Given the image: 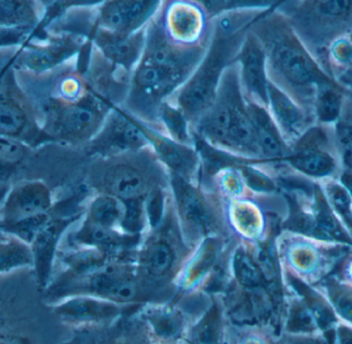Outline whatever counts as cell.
<instances>
[{"mask_svg":"<svg viewBox=\"0 0 352 344\" xmlns=\"http://www.w3.org/2000/svg\"><path fill=\"white\" fill-rule=\"evenodd\" d=\"M334 275L346 285L352 287V250L341 261Z\"/></svg>","mask_w":352,"mask_h":344,"instance_id":"obj_43","label":"cell"},{"mask_svg":"<svg viewBox=\"0 0 352 344\" xmlns=\"http://www.w3.org/2000/svg\"><path fill=\"white\" fill-rule=\"evenodd\" d=\"M144 319L159 338L176 339L184 332V319L170 306H151L144 312Z\"/></svg>","mask_w":352,"mask_h":344,"instance_id":"obj_29","label":"cell"},{"mask_svg":"<svg viewBox=\"0 0 352 344\" xmlns=\"http://www.w3.org/2000/svg\"><path fill=\"white\" fill-rule=\"evenodd\" d=\"M150 147L135 116L115 107L98 133L85 146L90 157H109L136 152Z\"/></svg>","mask_w":352,"mask_h":344,"instance_id":"obj_10","label":"cell"},{"mask_svg":"<svg viewBox=\"0 0 352 344\" xmlns=\"http://www.w3.org/2000/svg\"><path fill=\"white\" fill-rule=\"evenodd\" d=\"M21 47V45H20ZM20 47H6L0 49V72L8 65V62L12 61L16 56V52Z\"/></svg>","mask_w":352,"mask_h":344,"instance_id":"obj_44","label":"cell"},{"mask_svg":"<svg viewBox=\"0 0 352 344\" xmlns=\"http://www.w3.org/2000/svg\"><path fill=\"white\" fill-rule=\"evenodd\" d=\"M82 74L89 88L95 94L113 107L124 105L129 91L132 72L109 61L93 43L90 57Z\"/></svg>","mask_w":352,"mask_h":344,"instance_id":"obj_16","label":"cell"},{"mask_svg":"<svg viewBox=\"0 0 352 344\" xmlns=\"http://www.w3.org/2000/svg\"><path fill=\"white\" fill-rule=\"evenodd\" d=\"M14 58L0 76V136L20 140L32 148L52 140L43 131L36 111L16 83L12 69Z\"/></svg>","mask_w":352,"mask_h":344,"instance_id":"obj_8","label":"cell"},{"mask_svg":"<svg viewBox=\"0 0 352 344\" xmlns=\"http://www.w3.org/2000/svg\"><path fill=\"white\" fill-rule=\"evenodd\" d=\"M94 159L89 182L97 193L113 195L126 201L146 198L157 186H169L168 171L151 147Z\"/></svg>","mask_w":352,"mask_h":344,"instance_id":"obj_3","label":"cell"},{"mask_svg":"<svg viewBox=\"0 0 352 344\" xmlns=\"http://www.w3.org/2000/svg\"><path fill=\"white\" fill-rule=\"evenodd\" d=\"M162 0H107L95 8L96 27L133 34L156 16Z\"/></svg>","mask_w":352,"mask_h":344,"instance_id":"obj_13","label":"cell"},{"mask_svg":"<svg viewBox=\"0 0 352 344\" xmlns=\"http://www.w3.org/2000/svg\"><path fill=\"white\" fill-rule=\"evenodd\" d=\"M157 130H160L175 142L194 147L192 124L170 101H165L159 109Z\"/></svg>","mask_w":352,"mask_h":344,"instance_id":"obj_28","label":"cell"},{"mask_svg":"<svg viewBox=\"0 0 352 344\" xmlns=\"http://www.w3.org/2000/svg\"><path fill=\"white\" fill-rule=\"evenodd\" d=\"M10 236L4 232L3 227H2L1 219H0V241L8 239Z\"/></svg>","mask_w":352,"mask_h":344,"instance_id":"obj_46","label":"cell"},{"mask_svg":"<svg viewBox=\"0 0 352 344\" xmlns=\"http://www.w3.org/2000/svg\"><path fill=\"white\" fill-rule=\"evenodd\" d=\"M52 215H53L52 213H49L28 217V219L3 226V230L8 236L18 238L30 246L33 238L38 233L43 225L51 219Z\"/></svg>","mask_w":352,"mask_h":344,"instance_id":"obj_38","label":"cell"},{"mask_svg":"<svg viewBox=\"0 0 352 344\" xmlns=\"http://www.w3.org/2000/svg\"><path fill=\"white\" fill-rule=\"evenodd\" d=\"M89 39L109 61L133 72L144 52L146 28L123 34L96 27Z\"/></svg>","mask_w":352,"mask_h":344,"instance_id":"obj_23","label":"cell"},{"mask_svg":"<svg viewBox=\"0 0 352 344\" xmlns=\"http://www.w3.org/2000/svg\"><path fill=\"white\" fill-rule=\"evenodd\" d=\"M107 0H54L45 8L43 19L38 26L33 30L34 34L45 32V29L59 19L64 12L72 8H97Z\"/></svg>","mask_w":352,"mask_h":344,"instance_id":"obj_35","label":"cell"},{"mask_svg":"<svg viewBox=\"0 0 352 344\" xmlns=\"http://www.w3.org/2000/svg\"><path fill=\"white\" fill-rule=\"evenodd\" d=\"M335 142L343 171L352 172V94L345 98L338 120L333 125Z\"/></svg>","mask_w":352,"mask_h":344,"instance_id":"obj_32","label":"cell"},{"mask_svg":"<svg viewBox=\"0 0 352 344\" xmlns=\"http://www.w3.org/2000/svg\"><path fill=\"white\" fill-rule=\"evenodd\" d=\"M324 296L339 322L352 328V287L341 281L334 273L314 286Z\"/></svg>","mask_w":352,"mask_h":344,"instance_id":"obj_27","label":"cell"},{"mask_svg":"<svg viewBox=\"0 0 352 344\" xmlns=\"http://www.w3.org/2000/svg\"><path fill=\"white\" fill-rule=\"evenodd\" d=\"M337 80H338L340 84H342L343 86L346 87L352 94V69L339 76L338 78H337Z\"/></svg>","mask_w":352,"mask_h":344,"instance_id":"obj_45","label":"cell"},{"mask_svg":"<svg viewBox=\"0 0 352 344\" xmlns=\"http://www.w3.org/2000/svg\"><path fill=\"white\" fill-rule=\"evenodd\" d=\"M161 231L146 238L138 254V279L148 283H160L170 279L175 275L179 263L178 239L173 238L171 231Z\"/></svg>","mask_w":352,"mask_h":344,"instance_id":"obj_14","label":"cell"},{"mask_svg":"<svg viewBox=\"0 0 352 344\" xmlns=\"http://www.w3.org/2000/svg\"><path fill=\"white\" fill-rule=\"evenodd\" d=\"M10 62H8V63H10ZM6 67H4V68H6ZM4 68H3V70H4ZM3 70H2V72H3ZM2 72H0V76H1Z\"/></svg>","mask_w":352,"mask_h":344,"instance_id":"obj_47","label":"cell"},{"mask_svg":"<svg viewBox=\"0 0 352 344\" xmlns=\"http://www.w3.org/2000/svg\"><path fill=\"white\" fill-rule=\"evenodd\" d=\"M250 29L266 53L269 80L314 115L318 91L337 80L327 74L278 10H265Z\"/></svg>","mask_w":352,"mask_h":344,"instance_id":"obj_1","label":"cell"},{"mask_svg":"<svg viewBox=\"0 0 352 344\" xmlns=\"http://www.w3.org/2000/svg\"><path fill=\"white\" fill-rule=\"evenodd\" d=\"M234 279L245 289L256 290L265 288L266 277L258 261L242 246H238L232 258Z\"/></svg>","mask_w":352,"mask_h":344,"instance_id":"obj_30","label":"cell"},{"mask_svg":"<svg viewBox=\"0 0 352 344\" xmlns=\"http://www.w3.org/2000/svg\"><path fill=\"white\" fill-rule=\"evenodd\" d=\"M140 237L128 235L120 229L107 227L85 217L76 230L68 233L67 244L70 248L85 246L96 248L111 258L117 259L124 250L136 246Z\"/></svg>","mask_w":352,"mask_h":344,"instance_id":"obj_22","label":"cell"},{"mask_svg":"<svg viewBox=\"0 0 352 344\" xmlns=\"http://www.w3.org/2000/svg\"><path fill=\"white\" fill-rule=\"evenodd\" d=\"M236 205L238 207L234 211V215L238 225L248 235L258 237L264 230V219L261 211L252 203L242 202Z\"/></svg>","mask_w":352,"mask_h":344,"instance_id":"obj_39","label":"cell"},{"mask_svg":"<svg viewBox=\"0 0 352 344\" xmlns=\"http://www.w3.org/2000/svg\"><path fill=\"white\" fill-rule=\"evenodd\" d=\"M276 250L283 277L314 287L335 272L352 244L281 230Z\"/></svg>","mask_w":352,"mask_h":344,"instance_id":"obj_5","label":"cell"},{"mask_svg":"<svg viewBox=\"0 0 352 344\" xmlns=\"http://www.w3.org/2000/svg\"><path fill=\"white\" fill-rule=\"evenodd\" d=\"M33 29L0 26V49L20 47L32 34Z\"/></svg>","mask_w":352,"mask_h":344,"instance_id":"obj_41","label":"cell"},{"mask_svg":"<svg viewBox=\"0 0 352 344\" xmlns=\"http://www.w3.org/2000/svg\"><path fill=\"white\" fill-rule=\"evenodd\" d=\"M124 211L123 200L113 195L97 193L89 204L86 217L100 225L120 229Z\"/></svg>","mask_w":352,"mask_h":344,"instance_id":"obj_31","label":"cell"},{"mask_svg":"<svg viewBox=\"0 0 352 344\" xmlns=\"http://www.w3.org/2000/svg\"><path fill=\"white\" fill-rule=\"evenodd\" d=\"M31 147L20 140L0 136V169L22 164L30 154Z\"/></svg>","mask_w":352,"mask_h":344,"instance_id":"obj_37","label":"cell"},{"mask_svg":"<svg viewBox=\"0 0 352 344\" xmlns=\"http://www.w3.org/2000/svg\"><path fill=\"white\" fill-rule=\"evenodd\" d=\"M43 107L41 127L52 140L85 147L98 133L115 107L90 90L76 101L50 97Z\"/></svg>","mask_w":352,"mask_h":344,"instance_id":"obj_6","label":"cell"},{"mask_svg":"<svg viewBox=\"0 0 352 344\" xmlns=\"http://www.w3.org/2000/svg\"><path fill=\"white\" fill-rule=\"evenodd\" d=\"M240 86L246 100L267 107L269 78L266 53L258 37L248 29L235 58Z\"/></svg>","mask_w":352,"mask_h":344,"instance_id":"obj_15","label":"cell"},{"mask_svg":"<svg viewBox=\"0 0 352 344\" xmlns=\"http://www.w3.org/2000/svg\"><path fill=\"white\" fill-rule=\"evenodd\" d=\"M215 256H217V248L214 246V242L206 238L203 244V248H201L194 262H192V265L188 268L186 281L190 285L198 281L200 277H202L203 273L210 268L211 265L214 262Z\"/></svg>","mask_w":352,"mask_h":344,"instance_id":"obj_40","label":"cell"},{"mask_svg":"<svg viewBox=\"0 0 352 344\" xmlns=\"http://www.w3.org/2000/svg\"><path fill=\"white\" fill-rule=\"evenodd\" d=\"M285 164L292 171L314 182L339 178L343 167L335 142L333 126L318 123L311 126L291 144Z\"/></svg>","mask_w":352,"mask_h":344,"instance_id":"obj_7","label":"cell"},{"mask_svg":"<svg viewBox=\"0 0 352 344\" xmlns=\"http://www.w3.org/2000/svg\"><path fill=\"white\" fill-rule=\"evenodd\" d=\"M138 119L148 144L163 166L170 173L199 184L201 176L200 158L195 147L180 144L165 136L160 130Z\"/></svg>","mask_w":352,"mask_h":344,"instance_id":"obj_17","label":"cell"},{"mask_svg":"<svg viewBox=\"0 0 352 344\" xmlns=\"http://www.w3.org/2000/svg\"><path fill=\"white\" fill-rule=\"evenodd\" d=\"M169 173L171 189L180 223L184 226L186 237L198 241L214 232L217 224L207 197L201 191L200 184L186 180L177 174Z\"/></svg>","mask_w":352,"mask_h":344,"instance_id":"obj_11","label":"cell"},{"mask_svg":"<svg viewBox=\"0 0 352 344\" xmlns=\"http://www.w3.org/2000/svg\"><path fill=\"white\" fill-rule=\"evenodd\" d=\"M146 198L131 199L123 201L125 204L123 219L120 224V230L128 235L140 236L142 230L146 227Z\"/></svg>","mask_w":352,"mask_h":344,"instance_id":"obj_36","label":"cell"},{"mask_svg":"<svg viewBox=\"0 0 352 344\" xmlns=\"http://www.w3.org/2000/svg\"><path fill=\"white\" fill-rule=\"evenodd\" d=\"M87 41L88 39L78 35L49 31L41 36L31 35L19 47L14 66L33 74L54 72L74 60Z\"/></svg>","mask_w":352,"mask_h":344,"instance_id":"obj_9","label":"cell"},{"mask_svg":"<svg viewBox=\"0 0 352 344\" xmlns=\"http://www.w3.org/2000/svg\"><path fill=\"white\" fill-rule=\"evenodd\" d=\"M318 182L329 206L352 241V196L349 189L339 178H324Z\"/></svg>","mask_w":352,"mask_h":344,"instance_id":"obj_26","label":"cell"},{"mask_svg":"<svg viewBox=\"0 0 352 344\" xmlns=\"http://www.w3.org/2000/svg\"><path fill=\"white\" fill-rule=\"evenodd\" d=\"M263 12L230 10L211 19L202 60L186 84L167 100L184 114L192 127L214 100L226 69L235 62L250 25Z\"/></svg>","mask_w":352,"mask_h":344,"instance_id":"obj_2","label":"cell"},{"mask_svg":"<svg viewBox=\"0 0 352 344\" xmlns=\"http://www.w3.org/2000/svg\"><path fill=\"white\" fill-rule=\"evenodd\" d=\"M78 217H53L43 225L30 244L37 288L45 291L53 279L59 244L65 232Z\"/></svg>","mask_w":352,"mask_h":344,"instance_id":"obj_19","label":"cell"},{"mask_svg":"<svg viewBox=\"0 0 352 344\" xmlns=\"http://www.w3.org/2000/svg\"><path fill=\"white\" fill-rule=\"evenodd\" d=\"M221 318L219 308L215 304L195 325L190 332V338L194 343H214L221 338Z\"/></svg>","mask_w":352,"mask_h":344,"instance_id":"obj_34","label":"cell"},{"mask_svg":"<svg viewBox=\"0 0 352 344\" xmlns=\"http://www.w3.org/2000/svg\"><path fill=\"white\" fill-rule=\"evenodd\" d=\"M267 109L289 147L316 123L314 114L298 105L270 80Z\"/></svg>","mask_w":352,"mask_h":344,"instance_id":"obj_21","label":"cell"},{"mask_svg":"<svg viewBox=\"0 0 352 344\" xmlns=\"http://www.w3.org/2000/svg\"><path fill=\"white\" fill-rule=\"evenodd\" d=\"M30 246L16 237L0 241V275L21 268H32Z\"/></svg>","mask_w":352,"mask_h":344,"instance_id":"obj_33","label":"cell"},{"mask_svg":"<svg viewBox=\"0 0 352 344\" xmlns=\"http://www.w3.org/2000/svg\"><path fill=\"white\" fill-rule=\"evenodd\" d=\"M51 306L56 316L74 326L105 325L124 312L123 304L91 295L69 296Z\"/></svg>","mask_w":352,"mask_h":344,"instance_id":"obj_20","label":"cell"},{"mask_svg":"<svg viewBox=\"0 0 352 344\" xmlns=\"http://www.w3.org/2000/svg\"><path fill=\"white\" fill-rule=\"evenodd\" d=\"M351 91L337 80L324 85L316 94L314 101V115L316 123L333 126L338 120L344 105L345 98Z\"/></svg>","mask_w":352,"mask_h":344,"instance_id":"obj_25","label":"cell"},{"mask_svg":"<svg viewBox=\"0 0 352 344\" xmlns=\"http://www.w3.org/2000/svg\"><path fill=\"white\" fill-rule=\"evenodd\" d=\"M198 4L208 18L213 19L226 12L233 10V1L232 0H192Z\"/></svg>","mask_w":352,"mask_h":344,"instance_id":"obj_42","label":"cell"},{"mask_svg":"<svg viewBox=\"0 0 352 344\" xmlns=\"http://www.w3.org/2000/svg\"><path fill=\"white\" fill-rule=\"evenodd\" d=\"M157 16L175 43L186 47L208 45L210 19L192 0H162Z\"/></svg>","mask_w":352,"mask_h":344,"instance_id":"obj_12","label":"cell"},{"mask_svg":"<svg viewBox=\"0 0 352 344\" xmlns=\"http://www.w3.org/2000/svg\"><path fill=\"white\" fill-rule=\"evenodd\" d=\"M271 10L287 19L322 67L329 47L352 33V0H279Z\"/></svg>","mask_w":352,"mask_h":344,"instance_id":"obj_4","label":"cell"},{"mask_svg":"<svg viewBox=\"0 0 352 344\" xmlns=\"http://www.w3.org/2000/svg\"><path fill=\"white\" fill-rule=\"evenodd\" d=\"M45 8L38 0H0V26L34 30Z\"/></svg>","mask_w":352,"mask_h":344,"instance_id":"obj_24","label":"cell"},{"mask_svg":"<svg viewBox=\"0 0 352 344\" xmlns=\"http://www.w3.org/2000/svg\"><path fill=\"white\" fill-rule=\"evenodd\" d=\"M53 207V193L45 182L41 180L19 182L10 189L0 208L2 227L51 213Z\"/></svg>","mask_w":352,"mask_h":344,"instance_id":"obj_18","label":"cell"}]
</instances>
